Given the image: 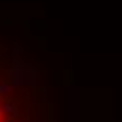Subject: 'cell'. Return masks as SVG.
Here are the masks:
<instances>
[{
    "label": "cell",
    "mask_w": 122,
    "mask_h": 122,
    "mask_svg": "<svg viewBox=\"0 0 122 122\" xmlns=\"http://www.w3.org/2000/svg\"><path fill=\"white\" fill-rule=\"evenodd\" d=\"M0 122H55L53 91L21 44L0 34Z\"/></svg>",
    "instance_id": "6da1fadb"
}]
</instances>
